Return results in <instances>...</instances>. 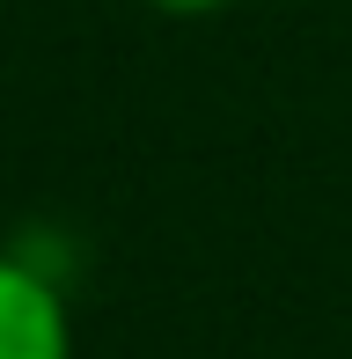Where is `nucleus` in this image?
<instances>
[{
  "label": "nucleus",
  "mask_w": 352,
  "mask_h": 359,
  "mask_svg": "<svg viewBox=\"0 0 352 359\" xmlns=\"http://www.w3.org/2000/svg\"><path fill=\"white\" fill-rule=\"evenodd\" d=\"M0 359H74L67 286L22 250H0Z\"/></svg>",
  "instance_id": "1"
},
{
  "label": "nucleus",
  "mask_w": 352,
  "mask_h": 359,
  "mask_svg": "<svg viewBox=\"0 0 352 359\" xmlns=\"http://www.w3.org/2000/svg\"><path fill=\"white\" fill-rule=\"evenodd\" d=\"M154 15H176V22H198V15H220L228 0H147Z\"/></svg>",
  "instance_id": "2"
}]
</instances>
